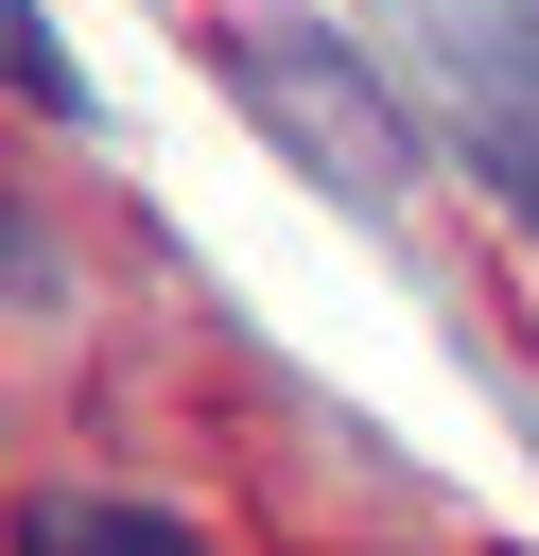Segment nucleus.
<instances>
[{
    "label": "nucleus",
    "mask_w": 539,
    "mask_h": 556,
    "mask_svg": "<svg viewBox=\"0 0 539 556\" xmlns=\"http://www.w3.org/2000/svg\"><path fill=\"white\" fill-rule=\"evenodd\" d=\"M17 556H209L174 504H87V486H52L35 521H17Z\"/></svg>",
    "instance_id": "obj_1"
},
{
    "label": "nucleus",
    "mask_w": 539,
    "mask_h": 556,
    "mask_svg": "<svg viewBox=\"0 0 539 556\" xmlns=\"http://www.w3.org/2000/svg\"><path fill=\"white\" fill-rule=\"evenodd\" d=\"M504 191H522V208H539V139H522V156H504Z\"/></svg>",
    "instance_id": "obj_2"
}]
</instances>
